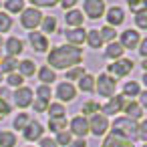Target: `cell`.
<instances>
[{"mask_svg": "<svg viewBox=\"0 0 147 147\" xmlns=\"http://www.w3.org/2000/svg\"><path fill=\"white\" fill-rule=\"evenodd\" d=\"M69 147H87V141L85 139H77V141H71Z\"/></svg>", "mask_w": 147, "mask_h": 147, "instance_id": "48", "label": "cell"}, {"mask_svg": "<svg viewBox=\"0 0 147 147\" xmlns=\"http://www.w3.org/2000/svg\"><path fill=\"white\" fill-rule=\"evenodd\" d=\"M65 38H67L69 45L79 47V45L85 42V38H87V30H85L83 26H79V28H69V30H65Z\"/></svg>", "mask_w": 147, "mask_h": 147, "instance_id": "11", "label": "cell"}, {"mask_svg": "<svg viewBox=\"0 0 147 147\" xmlns=\"http://www.w3.org/2000/svg\"><path fill=\"white\" fill-rule=\"evenodd\" d=\"M111 131L117 133V135H121V137H125V139H129V141H133V143L139 139V137H137L139 123L133 121V119H127V117H119V119H115Z\"/></svg>", "mask_w": 147, "mask_h": 147, "instance_id": "2", "label": "cell"}, {"mask_svg": "<svg viewBox=\"0 0 147 147\" xmlns=\"http://www.w3.org/2000/svg\"><path fill=\"white\" fill-rule=\"evenodd\" d=\"M40 147H59V145L55 143V139L47 137V139H40Z\"/></svg>", "mask_w": 147, "mask_h": 147, "instance_id": "45", "label": "cell"}, {"mask_svg": "<svg viewBox=\"0 0 147 147\" xmlns=\"http://www.w3.org/2000/svg\"><path fill=\"white\" fill-rule=\"evenodd\" d=\"M0 83H2V73H0Z\"/></svg>", "mask_w": 147, "mask_h": 147, "instance_id": "49", "label": "cell"}, {"mask_svg": "<svg viewBox=\"0 0 147 147\" xmlns=\"http://www.w3.org/2000/svg\"><path fill=\"white\" fill-rule=\"evenodd\" d=\"M49 65L53 69H75L79 67V63L83 61V51L79 47H73V45H63V47H55L49 57H47Z\"/></svg>", "mask_w": 147, "mask_h": 147, "instance_id": "1", "label": "cell"}, {"mask_svg": "<svg viewBox=\"0 0 147 147\" xmlns=\"http://www.w3.org/2000/svg\"><path fill=\"white\" fill-rule=\"evenodd\" d=\"M125 103H127V99L123 97V95H115V97H111L103 107H101V115H115V113H121L123 111V107H125Z\"/></svg>", "mask_w": 147, "mask_h": 147, "instance_id": "6", "label": "cell"}, {"mask_svg": "<svg viewBox=\"0 0 147 147\" xmlns=\"http://www.w3.org/2000/svg\"><path fill=\"white\" fill-rule=\"evenodd\" d=\"M99 111H101V107H99L95 101H87V103H83V105H81V113H83V117H85V115H89V113H93V115H95V113H99Z\"/></svg>", "mask_w": 147, "mask_h": 147, "instance_id": "33", "label": "cell"}, {"mask_svg": "<svg viewBox=\"0 0 147 147\" xmlns=\"http://www.w3.org/2000/svg\"><path fill=\"white\" fill-rule=\"evenodd\" d=\"M123 47L117 42V40H113V42H109L107 45V49H105V57L107 59H111V61H119L121 57H123Z\"/></svg>", "mask_w": 147, "mask_h": 147, "instance_id": "20", "label": "cell"}, {"mask_svg": "<svg viewBox=\"0 0 147 147\" xmlns=\"http://www.w3.org/2000/svg\"><path fill=\"white\" fill-rule=\"evenodd\" d=\"M30 123V117H28V113H18L16 117H14V127L16 129H22L24 131V127Z\"/></svg>", "mask_w": 147, "mask_h": 147, "instance_id": "34", "label": "cell"}, {"mask_svg": "<svg viewBox=\"0 0 147 147\" xmlns=\"http://www.w3.org/2000/svg\"><path fill=\"white\" fill-rule=\"evenodd\" d=\"M75 4H77V0H63V2H61V6H63L65 10H67V8H73Z\"/></svg>", "mask_w": 147, "mask_h": 147, "instance_id": "47", "label": "cell"}, {"mask_svg": "<svg viewBox=\"0 0 147 147\" xmlns=\"http://www.w3.org/2000/svg\"><path fill=\"white\" fill-rule=\"evenodd\" d=\"M79 89H81V91H85V93H91V91H95V77L85 73V75L79 79Z\"/></svg>", "mask_w": 147, "mask_h": 147, "instance_id": "25", "label": "cell"}, {"mask_svg": "<svg viewBox=\"0 0 147 147\" xmlns=\"http://www.w3.org/2000/svg\"><path fill=\"white\" fill-rule=\"evenodd\" d=\"M139 93H141L139 83H135V81L125 83V87H123V97H139Z\"/></svg>", "mask_w": 147, "mask_h": 147, "instance_id": "30", "label": "cell"}, {"mask_svg": "<svg viewBox=\"0 0 147 147\" xmlns=\"http://www.w3.org/2000/svg\"><path fill=\"white\" fill-rule=\"evenodd\" d=\"M123 113H127V115H125L127 119H133V121H137V123L143 119V109H141V105H139L137 101H129V103H125Z\"/></svg>", "mask_w": 147, "mask_h": 147, "instance_id": "17", "label": "cell"}, {"mask_svg": "<svg viewBox=\"0 0 147 147\" xmlns=\"http://www.w3.org/2000/svg\"><path fill=\"white\" fill-rule=\"evenodd\" d=\"M83 8H85V14L89 18H101L103 12H105V2L103 0H85L83 2Z\"/></svg>", "mask_w": 147, "mask_h": 147, "instance_id": "7", "label": "cell"}, {"mask_svg": "<svg viewBox=\"0 0 147 147\" xmlns=\"http://www.w3.org/2000/svg\"><path fill=\"white\" fill-rule=\"evenodd\" d=\"M8 113H10V105H8V101L0 99V119H4Z\"/></svg>", "mask_w": 147, "mask_h": 147, "instance_id": "42", "label": "cell"}, {"mask_svg": "<svg viewBox=\"0 0 147 147\" xmlns=\"http://www.w3.org/2000/svg\"><path fill=\"white\" fill-rule=\"evenodd\" d=\"M34 71H36V65L30 61V59H24V61H20L18 63V75L24 79V77H30V75H34Z\"/></svg>", "mask_w": 147, "mask_h": 147, "instance_id": "23", "label": "cell"}, {"mask_svg": "<svg viewBox=\"0 0 147 147\" xmlns=\"http://www.w3.org/2000/svg\"><path fill=\"white\" fill-rule=\"evenodd\" d=\"M135 22H137V26H139L141 30H147V8L135 14Z\"/></svg>", "mask_w": 147, "mask_h": 147, "instance_id": "38", "label": "cell"}, {"mask_svg": "<svg viewBox=\"0 0 147 147\" xmlns=\"http://www.w3.org/2000/svg\"><path fill=\"white\" fill-rule=\"evenodd\" d=\"M139 47H141V49H139V55H141V57H147V38H145V40H141V42H139Z\"/></svg>", "mask_w": 147, "mask_h": 147, "instance_id": "46", "label": "cell"}, {"mask_svg": "<svg viewBox=\"0 0 147 147\" xmlns=\"http://www.w3.org/2000/svg\"><path fill=\"white\" fill-rule=\"evenodd\" d=\"M36 6H49V8H53L55 6V0H32V8H36Z\"/></svg>", "mask_w": 147, "mask_h": 147, "instance_id": "43", "label": "cell"}, {"mask_svg": "<svg viewBox=\"0 0 147 147\" xmlns=\"http://www.w3.org/2000/svg\"><path fill=\"white\" fill-rule=\"evenodd\" d=\"M16 69H18V61H16L14 57H4V59H0V73L10 75V73H16Z\"/></svg>", "mask_w": 147, "mask_h": 147, "instance_id": "22", "label": "cell"}, {"mask_svg": "<svg viewBox=\"0 0 147 147\" xmlns=\"http://www.w3.org/2000/svg\"><path fill=\"white\" fill-rule=\"evenodd\" d=\"M99 34H101V38H103V42L107 40V42H113L115 40V28L113 26H103L101 30H99Z\"/></svg>", "mask_w": 147, "mask_h": 147, "instance_id": "36", "label": "cell"}, {"mask_svg": "<svg viewBox=\"0 0 147 147\" xmlns=\"http://www.w3.org/2000/svg\"><path fill=\"white\" fill-rule=\"evenodd\" d=\"M85 42H89L91 49H101V47H103V38H101V34H99L97 28L87 30V38H85Z\"/></svg>", "mask_w": 147, "mask_h": 147, "instance_id": "24", "label": "cell"}, {"mask_svg": "<svg viewBox=\"0 0 147 147\" xmlns=\"http://www.w3.org/2000/svg\"><path fill=\"white\" fill-rule=\"evenodd\" d=\"M87 121H89V133H93L95 137L105 135L107 129H109V121H107V117L101 115V113H95V115H93L91 119H87Z\"/></svg>", "mask_w": 147, "mask_h": 147, "instance_id": "5", "label": "cell"}, {"mask_svg": "<svg viewBox=\"0 0 147 147\" xmlns=\"http://www.w3.org/2000/svg\"><path fill=\"white\" fill-rule=\"evenodd\" d=\"M0 45H2V38H0Z\"/></svg>", "mask_w": 147, "mask_h": 147, "instance_id": "51", "label": "cell"}, {"mask_svg": "<svg viewBox=\"0 0 147 147\" xmlns=\"http://www.w3.org/2000/svg\"><path fill=\"white\" fill-rule=\"evenodd\" d=\"M123 20H125V12H123V8H119V6H111L109 10H107V26H119V24H123Z\"/></svg>", "mask_w": 147, "mask_h": 147, "instance_id": "18", "label": "cell"}, {"mask_svg": "<svg viewBox=\"0 0 147 147\" xmlns=\"http://www.w3.org/2000/svg\"><path fill=\"white\" fill-rule=\"evenodd\" d=\"M57 97L65 103V101H73L75 97H77V89H75V85L73 83H61L59 87H57Z\"/></svg>", "mask_w": 147, "mask_h": 147, "instance_id": "16", "label": "cell"}, {"mask_svg": "<svg viewBox=\"0 0 147 147\" xmlns=\"http://www.w3.org/2000/svg\"><path fill=\"white\" fill-rule=\"evenodd\" d=\"M139 42H141V34H139L137 30L129 28V30H123V32H121V40H119V45L123 47V51H125V49H137Z\"/></svg>", "mask_w": 147, "mask_h": 147, "instance_id": "9", "label": "cell"}, {"mask_svg": "<svg viewBox=\"0 0 147 147\" xmlns=\"http://www.w3.org/2000/svg\"><path fill=\"white\" fill-rule=\"evenodd\" d=\"M49 129L55 131V133L67 131V117H63V119H49Z\"/></svg>", "mask_w": 147, "mask_h": 147, "instance_id": "31", "label": "cell"}, {"mask_svg": "<svg viewBox=\"0 0 147 147\" xmlns=\"http://www.w3.org/2000/svg\"><path fill=\"white\" fill-rule=\"evenodd\" d=\"M131 71H133V63L127 61V59H119V61H115L113 65H109V73L113 75V79H115V77H127ZM111 75H109V77H111Z\"/></svg>", "mask_w": 147, "mask_h": 147, "instance_id": "8", "label": "cell"}, {"mask_svg": "<svg viewBox=\"0 0 147 147\" xmlns=\"http://www.w3.org/2000/svg\"><path fill=\"white\" fill-rule=\"evenodd\" d=\"M38 81H42V85H51L53 81H57V75L51 67H42L38 71Z\"/></svg>", "mask_w": 147, "mask_h": 147, "instance_id": "26", "label": "cell"}, {"mask_svg": "<svg viewBox=\"0 0 147 147\" xmlns=\"http://www.w3.org/2000/svg\"><path fill=\"white\" fill-rule=\"evenodd\" d=\"M22 133H24V139H26V141H36V139L42 137L45 129H42V125H40L38 121H30V123L24 127Z\"/></svg>", "mask_w": 147, "mask_h": 147, "instance_id": "15", "label": "cell"}, {"mask_svg": "<svg viewBox=\"0 0 147 147\" xmlns=\"http://www.w3.org/2000/svg\"><path fill=\"white\" fill-rule=\"evenodd\" d=\"M69 133H75V135H79V139H85V135L89 133V121H87V117L77 115L71 121V131Z\"/></svg>", "mask_w": 147, "mask_h": 147, "instance_id": "10", "label": "cell"}, {"mask_svg": "<svg viewBox=\"0 0 147 147\" xmlns=\"http://www.w3.org/2000/svg\"><path fill=\"white\" fill-rule=\"evenodd\" d=\"M12 28V18L6 12H0V32H8Z\"/></svg>", "mask_w": 147, "mask_h": 147, "instance_id": "35", "label": "cell"}, {"mask_svg": "<svg viewBox=\"0 0 147 147\" xmlns=\"http://www.w3.org/2000/svg\"><path fill=\"white\" fill-rule=\"evenodd\" d=\"M4 49H6V57H14V59L24 51L22 40H20V38H16V36H10V38L4 42Z\"/></svg>", "mask_w": 147, "mask_h": 147, "instance_id": "19", "label": "cell"}, {"mask_svg": "<svg viewBox=\"0 0 147 147\" xmlns=\"http://www.w3.org/2000/svg\"><path fill=\"white\" fill-rule=\"evenodd\" d=\"M0 59H2V51H0Z\"/></svg>", "mask_w": 147, "mask_h": 147, "instance_id": "50", "label": "cell"}, {"mask_svg": "<svg viewBox=\"0 0 147 147\" xmlns=\"http://www.w3.org/2000/svg\"><path fill=\"white\" fill-rule=\"evenodd\" d=\"M0 6H2V2H0Z\"/></svg>", "mask_w": 147, "mask_h": 147, "instance_id": "52", "label": "cell"}, {"mask_svg": "<svg viewBox=\"0 0 147 147\" xmlns=\"http://www.w3.org/2000/svg\"><path fill=\"white\" fill-rule=\"evenodd\" d=\"M101 147H135V143L111 131V133L105 137V141H103V145H101Z\"/></svg>", "mask_w": 147, "mask_h": 147, "instance_id": "13", "label": "cell"}, {"mask_svg": "<svg viewBox=\"0 0 147 147\" xmlns=\"http://www.w3.org/2000/svg\"><path fill=\"white\" fill-rule=\"evenodd\" d=\"M20 22H22V26L24 28H28V30H34L36 26H40V22H42V12L38 10V8H24L22 12H20Z\"/></svg>", "mask_w": 147, "mask_h": 147, "instance_id": "3", "label": "cell"}, {"mask_svg": "<svg viewBox=\"0 0 147 147\" xmlns=\"http://www.w3.org/2000/svg\"><path fill=\"white\" fill-rule=\"evenodd\" d=\"M6 83H8L10 87H18V89H20V87H22V83H24V79H22L18 73H10V75L6 77Z\"/></svg>", "mask_w": 147, "mask_h": 147, "instance_id": "39", "label": "cell"}, {"mask_svg": "<svg viewBox=\"0 0 147 147\" xmlns=\"http://www.w3.org/2000/svg\"><path fill=\"white\" fill-rule=\"evenodd\" d=\"M16 135L12 131H0V147H14Z\"/></svg>", "mask_w": 147, "mask_h": 147, "instance_id": "28", "label": "cell"}, {"mask_svg": "<svg viewBox=\"0 0 147 147\" xmlns=\"http://www.w3.org/2000/svg\"><path fill=\"white\" fill-rule=\"evenodd\" d=\"M95 89L99 91L101 97H107L111 99L115 95V89H117V81L109 75H99V79H95Z\"/></svg>", "mask_w": 147, "mask_h": 147, "instance_id": "4", "label": "cell"}, {"mask_svg": "<svg viewBox=\"0 0 147 147\" xmlns=\"http://www.w3.org/2000/svg\"><path fill=\"white\" fill-rule=\"evenodd\" d=\"M71 141H73V137H71L69 131H61V133H57V139H55L57 145H71Z\"/></svg>", "mask_w": 147, "mask_h": 147, "instance_id": "40", "label": "cell"}, {"mask_svg": "<svg viewBox=\"0 0 147 147\" xmlns=\"http://www.w3.org/2000/svg\"><path fill=\"white\" fill-rule=\"evenodd\" d=\"M4 8H6L8 12L18 14V12L24 10V0H6V2H4ZM8 12H6V14H8Z\"/></svg>", "mask_w": 147, "mask_h": 147, "instance_id": "29", "label": "cell"}, {"mask_svg": "<svg viewBox=\"0 0 147 147\" xmlns=\"http://www.w3.org/2000/svg\"><path fill=\"white\" fill-rule=\"evenodd\" d=\"M40 26H42V34H45V32H55V30H57V20H55V16H42Z\"/></svg>", "mask_w": 147, "mask_h": 147, "instance_id": "32", "label": "cell"}, {"mask_svg": "<svg viewBox=\"0 0 147 147\" xmlns=\"http://www.w3.org/2000/svg\"><path fill=\"white\" fill-rule=\"evenodd\" d=\"M47 111H49L51 119H63V117H65V113H67V109H65V105H63V103H51Z\"/></svg>", "mask_w": 147, "mask_h": 147, "instance_id": "27", "label": "cell"}, {"mask_svg": "<svg viewBox=\"0 0 147 147\" xmlns=\"http://www.w3.org/2000/svg\"><path fill=\"white\" fill-rule=\"evenodd\" d=\"M14 103H16V107H20V109L30 107V105H32V89H28V87L16 89V93H14Z\"/></svg>", "mask_w": 147, "mask_h": 147, "instance_id": "12", "label": "cell"}, {"mask_svg": "<svg viewBox=\"0 0 147 147\" xmlns=\"http://www.w3.org/2000/svg\"><path fill=\"white\" fill-rule=\"evenodd\" d=\"M47 109H49V103H47V101H40V99H36V101H34V111L45 113Z\"/></svg>", "mask_w": 147, "mask_h": 147, "instance_id": "44", "label": "cell"}, {"mask_svg": "<svg viewBox=\"0 0 147 147\" xmlns=\"http://www.w3.org/2000/svg\"><path fill=\"white\" fill-rule=\"evenodd\" d=\"M65 20H67V24H69L71 28H79V26H83L85 16H83V12H81V10H71V12H67Z\"/></svg>", "mask_w": 147, "mask_h": 147, "instance_id": "21", "label": "cell"}, {"mask_svg": "<svg viewBox=\"0 0 147 147\" xmlns=\"http://www.w3.org/2000/svg\"><path fill=\"white\" fill-rule=\"evenodd\" d=\"M36 95H38L40 101H47V103H49V99H51V87H49V85H40V87L36 89Z\"/></svg>", "mask_w": 147, "mask_h": 147, "instance_id": "41", "label": "cell"}, {"mask_svg": "<svg viewBox=\"0 0 147 147\" xmlns=\"http://www.w3.org/2000/svg\"><path fill=\"white\" fill-rule=\"evenodd\" d=\"M28 40L36 53H47L49 51V38L42 32H28Z\"/></svg>", "mask_w": 147, "mask_h": 147, "instance_id": "14", "label": "cell"}, {"mask_svg": "<svg viewBox=\"0 0 147 147\" xmlns=\"http://www.w3.org/2000/svg\"><path fill=\"white\" fill-rule=\"evenodd\" d=\"M83 75H85L83 67H75V69H69V71H67V83H71V81H79V79H81Z\"/></svg>", "mask_w": 147, "mask_h": 147, "instance_id": "37", "label": "cell"}]
</instances>
